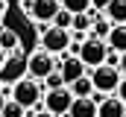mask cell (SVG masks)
Segmentation results:
<instances>
[{
  "mask_svg": "<svg viewBox=\"0 0 126 117\" xmlns=\"http://www.w3.org/2000/svg\"><path fill=\"white\" fill-rule=\"evenodd\" d=\"M9 100H15L18 105H24L27 111L35 108L41 100H44V94H41V85L32 79V76H24V79H18L15 85L9 88Z\"/></svg>",
  "mask_w": 126,
  "mask_h": 117,
  "instance_id": "6da1fadb",
  "label": "cell"
},
{
  "mask_svg": "<svg viewBox=\"0 0 126 117\" xmlns=\"http://www.w3.org/2000/svg\"><path fill=\"white\" fill-rule=\"evenodd\" d=\"M88 76H91V82H94L97 94H114V91L120 88V82H123L120 70L111 67V64H100L94 70H88Z\"/></svg>",
  "mask_w": 126,
  "mask_h": 117,
  "instance_id": "7a4b0ae2",
  "label": "cell"
},
{
  "mask_svg": "<svg viewBox=\"0 0 126 117\" xmlns=\"http://www.w3.org/2000/svg\"><path fill=\"white\" fill-rule=\"evenodd\" d=\"M109 44L106 41H97V38H88L85 44H79V50H76V58L88 67V70H94L100 64H106V58H109Z\"/></svg>",
  "mask_w": 126,
  "mask_h": 117,
  "instance_id": "3957f363",
  "label": "cell"
},
{
  "mask_svg": "<svg viewBox=\"0 0 126 117\" xmlns=\"http://www.w3.org/2000/svg\"><path fill=\"white\" fill-rule=\"evenodd\" d=\"M41 50H47L50 56L70 50V29H59V27L50 24V27L41 32Z\"/></svg>",
  "mask_w": 126,
  "mask_h": 117,
  "instance_id": "277c9868",
  "label": "cell"
},
{
  "mask_svg": "<svg viewBox=\"0 0 126 117\" xmlns=\"http://www.w3.org/2000/svg\"><path fill=\"white\" fill-rule=\"evenodd\" d=\"M53 70H59V67H56V56H50L47 50H35V53L27 58V73H30L35 82H38V79H47Z\"/></svg>",
  "mask_w": 126,
  "mask_h": 117,
  "instance_id": "5b68a950",
  "label": "cell"
},
{
  "mask_svg": "<svg viewBox=\"0 0 126 117\" xmlns=\"http://www.w3.org/2000/svg\"><path fill=\"white\" fill-rule=\"evenodd\" d=\"M70 105H73L70 88H56V91H47L44 94V111H50V114H56V117L67 114Z\"/></svg>",
  "mask_w": 126,
  "mask_h": 117,
  "instance_id": "8992f818",
  "label": "cell"
},
{
  "mask_svg": "<svg viewBox=\"0 0 126 117\" xmlns=\"http://www.w3.org/2000/svg\"><path fill=\"white\" fill-rule=\"evenodd\" d=\"M62 12V0H32V9H30V18L35 24H53L56 15Z\"/></svg>",
  "mask_w": 126,
  "mask_h": 117,
  "instance_id": "52a82bcc",
  "label": "cell"
},
{
  "mask_svg": "<svg viewBox=\"0 0 126 117\" xmlns=\"http://www.w3.org/2000/svg\"><path fill=\"white\" fill-rule=\"evenodd\" d=\"M59 73H62L64 85H73L76 79H82V76L88 73V67H85V64H82V61H79L76 56H67L62 64H59Z\"/></svg>",
  "mask_w": 126,
  "mask_h": 117,
  "instance_id": "ba28073f",
  "label": "cell"
},
{
  "mask_svg": "<svg viewBox=\"0 0 126 117\" xmlns=\"http://www.w3.org/2000/svg\"><path fill=\"white\" fill-rule=\"evenodd\" d=\"M103 97H73V105L67 117H97V105Z\"/></svg>",
  "mask_w": 126,
  "mask_h": 117,
  "instance_id": "9c48e42d",
  "label": "cell"
},
{
  "mask_svg": "<svg viewBox=\"0 0 126 117\" xmlns=\"http://www.w3.org/2000/svg\"><path fill=\"white\" fill-rule=\"evenodd\" d=\"M97 117H126V105L120 97H103L97 105Z\"/></svg>",
  "mask_w": 126,
  "mask_h": 117,
  "instance_id": "30bf717a",
  "label": "cell"
},
{
  "mask_svg": "<svg viewBox=\"0 0 126 117\" xmlns=\"http://www.w3.org/2000/svg\"><path fill=\"white\" fill-rule=\"evenodd\" d=\"M114 27H123L126 24V0H111L109 6H106V12H103Z\"/></svg>",
  "mask_w": 126,
  "mask_h": 117,
  "instance_id": "8fae6325",
  "label": "cell"
},
{
  "mask_svg": "<svg viewBox=\"0 0 126 117\" xmlns=\"http://www.w3.org/2000/svg\"><path fill=\"white\" fill-rule=\"evenodd\" d=\"M106 44H109L111 53H120V56H123V53H126V24L111 29V35L106 38Z\"/></svg>",
  "mask_w": 126,
  "mask_h": 117,
  "instance_id": "7c38bea8",
  "label": "cell"
},
{
  "mask_svg": "<svg viewBox=\"0 0 126 117\" xmlns=\"http://www.w3.org/2000/svg\"><path fill=\"white\" fill-rule=\"evenodd\" d=\"M18 44H21V38H18V32L9 27H0V50L3 53H12V50H18Z\"/></svg>",
  "mask_w": 126,
  "mask_h": 117,
  "instance_id": "4fadbf2b",
  "label": "cell"
},
{
  "mask_svg": "<svg viewBox=\"0 0 126 117\" xmlns=\"http://www.w3.org/2000/svg\"><path fill=\"white\" fill-rule=\"evenodd\" d=\"M67 88H70V94H73V97H94V94H97V91H94V82H91V76H88V73H85L82 79H76L73 85H67Z\"/></svg>",
  "mask_w": 126,
  "mask_h": 117,
  "instance_id": "5bb4252c",
  "label": "cell"
},
{
  "mask_svg": "<svg viewBox=\"0 0 126 117\" xmlns=\"http://www.w3.org/2000/svg\"><path fill=\"white\" fill-rule=\"evenodd\" d=\"M111 29H114V24H111V21H109V18L103 15V18L97 21L94 27H91V32H88V38H97V41H106V38L111 35Z\"/></svg>",
  "mask_w": 126,
  "mask_h": 117,
  "instance_id": "9a60e30c",
  "label": "cell"
},
{
  "mask_svg": "<svg viewBox=\"0 0 126 117\" xmlns=\"http://www.w3.org/2000/svg\"><path fill=\"white\" fill-rule=\"evenodd\" d=\"M62 9L70 15H85L91 9V0H62Z\"/></svg>",
  "mask_w": 126,
  "mask_h": 117,
  "instance_id": "2e32d148",
  "label": "cell"
},
{
  "mask_svg": "<svg viewBox=\"0 0 126 117\" xmlns=\"http://www.w3.org/2000/svg\"><path fill=\"white\" fill-rule=\"evenodd\" d=\"M91 27H94V21H91V15H88V12H85V15H73V32H85V35H88V32H91Z\"/></svg>",
  "mask_w": 126,
  "mask_h": 117,
  "instance_id": "e0dca14e",
  "label": "cell"
},
{
  "mask_svg": "<svg viewBox=\"0 0 126 117\" xmlns=\"http://www.w3.org/2000/svg\"><path fill=\"white\" fill-rule=\"evenodd\" d=\"M3 117H30L27 114V108L24 105H18L15 100H6V105H3V111H0Z\"/></svg>",
  "mask_w": 126,
  "mask_h": 117,
  "instance_id": "ac0fdd59",
  "label": "cell"
},
{
  "mask_svg": "<svg viewBox=\"0 0 126 117\" xmlns=\"http://www.w3.org/2000/svg\"><path fill=\"white\" fill-rule=\"evenodd\" d=\"M44 85H47V91H56V88H67L64 85V79H62V73L59 70H53L47 79H44Z\"/></svg>",
  "mask_w": 126,
  "mask_h": 117,
  "instance_id": "d6986e66",
  "label": "cell"
},
{
  "mask_svg": "<svg viewBox=\"0 0 126 117\" xmlns=\"http://www.w3.org/2000/svg\"><path fill=\"white\" fill-rule=\"evenodd\" d=\"M53 27H59V29H70V27H73V15L62 9V12L56 15V21H53Z\"/></svg>",
  "mask_w": 126,
  "mask_h": 117,
  "instance_id": "ffe728a7",
  "label": "cell"
},
{
  "mask_svg": "<svg viewBox=\"0 0 126 117\" xmlns=\"http://www.w3.org/2000/svg\"><path fill=\"white\" fill-rule=\"evenodd\" d=\"M109 3H111V0H91V6L100 9V12H106V6H109Z\"/></svg>",
  "mask_w": 126,
  "mask_h": 117,
  "instance_id": "44dd1931",
  "label": "cell"
},
{
  "mask_svg": "<svg viewBox=\"0 0 126 117\" xmlns=\"http://www.w3.org/2000/svg\"><path fill=\"white\" fill-rule=\"evenodd\" d=\"M117 97H120V102L126 105V79L120 82V88H117Z\"/></svg>",
  "mask_w": 126,
  "mask_h": 117,
  "instance_id": "7402d4cb",
  "label": "cell"
},
{
  "mask_svg": "<svg viewBox=\"0 0 126 117\" xmlns=\"http://www.w3.org/2000/svg\"><path fill=\"white\" fill-rule=\"evenodd\" d=\"M6 97H9V88H0V111H3V105H6Z\"/></svg>",
  "mask_w": 126,
  "mask_h": 117,
  "instance_id": "603a6c76",
  "label": "cell"
},
{
  "mask_svg": "<svg viewBox=\"0 0 126 117\" xmlns=\"http://www.w3.org/2000/svg\"><path fill=\"white\" fill-rule=\"evenodd\" d=\"M30 117H56V114H50V111H44V108H41V111H32Z\"/></svg>",
  "mask_w": 126,
  "mask_h": 117,
  "instance_id": "cb8c5ba5",
  "label": "cell"
},
{
  "mask_svg": "<svg viewBox=\"0 0 126 117\" xmlns=\"http://www.w3.org/2000/svg\"><path fill=\"white\" fill-rule=\"evenodd\" d=\"M120 73H123V79H126V53L120 56Z\"/></svg>",
  "mask_w": 126,
  "mask_h": 117,
  "instance_id": "d4e9b609",
  "label": "cell"
},
{
  "mask_svg": "<svg viewBox=\"0 0 126 117\" xmlns=\"http://www.w3.org/2000/svg\"><path fill=\"white\" fill-rule=\"evenodd\" d=\"M6 12H9V3H6V0H0V18H3Z\"/></svg>",
  "mask_w": 126,
  "mask_h": 117,
  "instance_id": "484cf974",
  "label": "cell"
},
{
  "mask_svg": "<svg viewBox=\"0 0 126 117\" xmlns=\"http://www.w3.org/2000/svg\"><path fill=\"white\" fill-rule=\"evenodd\" d=\"M0 117H3V114H0Z\"/></svg>",
  "mask_w": 126,
  "mask_h": 117,
  "instance_id": "4316f807",
  "label": "cell"
}]
</instances>
